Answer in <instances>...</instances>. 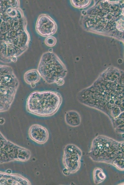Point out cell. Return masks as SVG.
I'll use <instances>...</instances> for the list:
<instances>
[{
    "label": "cell",
    "mask_w": 124,
    "mask_h": 185,
    "mask_svg": "<svg viewBox=\"0 0 124 185\" xmlns=\"http://www.w3.org/2000/svg\"><path fill=\"white\" fill-rule=\"evenodd\" d=\"M18 0L0 1V61L15 62L27 50L30 36Z\"/></svg>",
    "instance_id": "obj_1"
},
{
    "label": "cell",
    "mask_w": 124,
    "mask_h": 185,
    "mask_svg": "<svg viewBox=\"0 0 124 185\" xmlns=\"http://www.w3.org/2000/svg\"><path fill=\"white\" fill-rule=\"evenodd\" d=\"M62 102L61 95L58 92L50 91H35L31 92L26 101L27 111L33 115L48 117L55 114Z\"/></svg>",
    "instance_id": "obj_2"
},
{
    "label": "cell",
    "mask_w": 124,
    "mask_h": 185,
    "mask_svg": "<svg viewBox=\"0 0 124 185\" xmlns=\"http://www.w3.org/2000/svg\"><path fill=\"white\" fill-rule=\"evenodd\" d=\"M41 77L49 84L54 83L58 78H63L66 70L61 60L54 53H43L40 59L37 69Z\"/></svg>",
    "instance_id": "obj_3"
},
{
    "label": "cell",
    "mask_w": 124,
    "mask_h": 185,
    "mask_svg": "<svg viewBox=\"0 0 124 185\" xmlns=\"http://www.w3.org/2000/svg\"><path fill=\"white\" fill-rule=\"evenodd\" d=\"M57 29L56 22L49 15L43 14L39 15L35 25V30L39 35L46 37L51 36Z\"/></svg>",
    "instance_id": "obj_4"
},
{
    "label": "cell",
    "mask_w": 124,
    "mask_h": 185,
    "mask_svg": "<svg viewBox=\"0 0 124 185\" xmlns=\"http://www.w3.org/2000/svg\"><path fill=\"white\" fill-rule=\"evenodd\" d=\"M30 138L35 142L43 144L48 141L49 134L47 129L41 125L34 124L31 125L28 130Z\"/></svg>",
    "instance_id": "obj_5"
},
{
    "label": "cell",
    "mask_w": 124,
    "mask_h": 185,
    "mask_svg": "<svg viewBox=\"0 0 124 185\" xmlns=\"http://www.w3.org/2000/svg\"><path fill=\"white\" fill-rule=\"evenodd\" d=\"M41 77L37 70L35 69L28 70L24 73L23 75L25 82L30 85L32 88L35 87V84L39 81Z\"/></svg>",
    "instance_id": "obj_6"
},
{
    "label": "cell",
    "mask_w": 124,
    "mask_h": 185,
    "mask_svg": "<svg viewBox=\"0 0 124 185\" xmlns=\"http://www.w3.org/2000/svg\"><path fill=\"white\" fill-rule=\"evenodd\" d=\"M65 119L67 123L72 126L79 125L81 122V117L79 114L73 110L67 112L65 115Z\"/></svg>",
    "instance_id": "obj_7"
},
{
    "label": "cell",
    "mask_w": 124,
    "mask_h": 185,
    "mask_svg": "<svg viewBox=\"0 0 124 185\" xmlns=\"http://www.w3.org/2000/svg\"><path fill=\"white\" fill-rule=\"evenodd\" d=\"M95 171L97 174L96 175L94 174L97 175V176H94V179H96V180L95 181L96 182V183H97V182H98V183H100V182H101L105 179V175L102 171H101V169L98 168Z\"/></svg>",
    "instance_id": "obj_8"
},
{
    "label": "cell",
    "mask_w": 124,
    "mask_h": 185,
    "mask_svg": "<svg viewBox=\"0 0 124 185\" xmlns=\"http://www.w3.org/2000/svg\"><path fill=\"white\" fill-rule=\"evenodd\" d=\"M45 44L48 46L52 47L55 45L56 43V38L53 36L47 37L44 40Z\"/></svg>",
    "instance_id": "obj_9"
},
{
    "label": "cell",
    "mask_w": 124,
    "mask_h": 185,
    "mask_svg": "<svg viewBox=\"0 0 124 185\" xmlns=\"http://www.w3.org/2000/svg\"><path fill=\"white\" fill-rule=\"evenodd\" d=\"M72 2L75 6L81 8L87 6L89 3V0H72Z\"/></svg>",
    "instance_id": "obj_10"
},
{
    "label": "cell",
    "mask_w": 124,
    "mask_h": 185,
    "mask_svg": "<svg viewBox=\"0 0 124 185\" xmlns=\"http://www.w3.org/2000/svg\"><path fill=\"white\" fill-rule=\"evenodd\" d=\"M117 28L120 31H124V20L122 19H120L117 23Z\"/></svg>",
    "instance_id": "obj_11"
},
{
    "label": "cell",
    "mask_w": 124,
    "mask_h": 185,
    "mask_svg": "<svg viewBox=\"0 0 124 185\" xmlns=\"http://www.w3.org/2000/svg\"><path fill=\"white\" fill-rule=\"evenodd\" d=\"M55 83L56 84L58 85L61 86L64 84V81L63 78H59L56 80Z\"/></svg>",
    "instance_id": "obj_12"
}]
</instances>
